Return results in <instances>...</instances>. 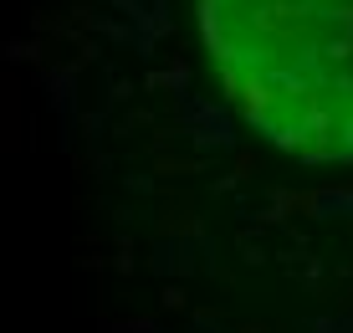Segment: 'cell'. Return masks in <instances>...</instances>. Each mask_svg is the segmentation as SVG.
<instances>
[{
    "instance_id": "cell-1",
    "label": "cell",
    "mask_w": 353,
    "mask_h": 333,
    "mask_svg": "<svg viewBox=\"0 0 353 333\" xmlns=\"http://www.w3.org/2000/svg\"><path fill=\"white\" fill-rule=\"evenodd\" d=\"M200 36L272 144L353 159V0H200Z\"/></svg>"
}]
</instances>
